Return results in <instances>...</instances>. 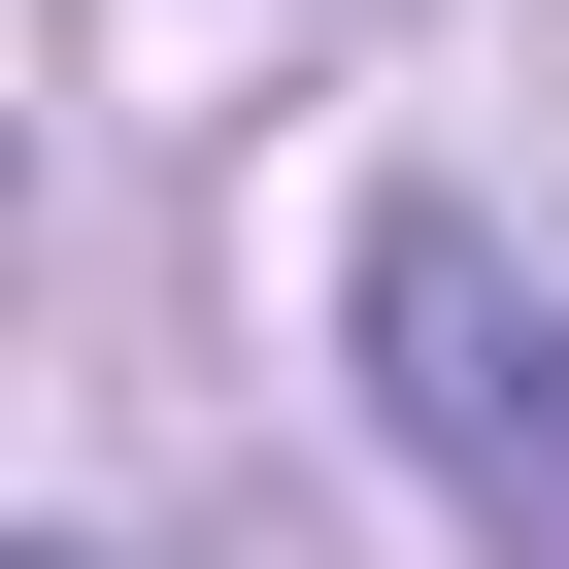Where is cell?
<instances>
[{
	"label": "cell",
	"mask_w": 569,
	"mask_h": 569,
	"mask_svg": "<svg viewBox=\"0 0 569 569\" xmlns=\"http://www.w3.org/2000/svg\"><path fill=\"white\" fill-rule=\"evenodd\" d=\"M369 436H402L502 569H569V234H502V201H369Z\"/></svg>",
	"instance_id": "obj_1"
}]
</instances>
